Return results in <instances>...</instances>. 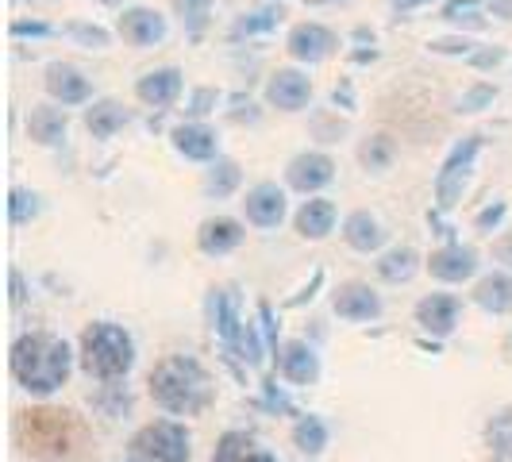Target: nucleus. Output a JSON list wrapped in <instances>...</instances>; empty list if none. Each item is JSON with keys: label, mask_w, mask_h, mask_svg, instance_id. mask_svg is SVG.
I'll return each mask as SVG.
<instances>
[{"label": "nucleus", "mask_w": 512, "mask_h": 462, "mask_svg": "<svg viewBox=\"0 0 512 462\" xmlns=\"http://www.w3.org/2000/svg\"><path fill=\"white\" fill-rule=\"evenodd\" d=\"M66 128H70L66 112H62V108H51V104L31 108V116H27V135H31L39 147H58V143L66 139Z\"/></svg>", "instance_id": "obj_21"}, {"label": "nucleus", "mask_w": 512, "mask_h": 462, "mask_svg": "<svg viewBox=\"0 0 512 462\" xmlns=\"http://www.w3.org/2000/svg\"><path fill=\"white\" fill-rule=\"evenodd\" d=\"M208 320H212V332L224 339L235 359H243L247 366H258L262 362V339H258L255 324H247L239 316V293L231 285H220L208 293Z\"/></svg>", "instance_id": "obj_4"}, {"label": "nucleus", "mask_w": 512, "mask_h": 462, "mask_svg": "<svg viewBox=\"0 0 512 462\" xmlns=\"http://www.w3.org/2000/svg\"><path fill=\"white\" fill-rule=\"evenodd\" d=\"M174 12L181 16V27L185 35H201L208 27V16H212V0H174Z\"/></svg>", "instance_id": "obj_32"}, {"label": "nucleus", "mask_w": 512, "mask_h": 462, "mask_svg": "<svg viewBox=\"0 0 512 462\" xmlns=\"http://www.w3.org/2000/svg\"><path fill=\"white\" fill-rule=\"evenodd\" d=\"M505 212H509V205L505 201H493V205H486L478 216H474V228L478 231H493L501 220H505Z\"/></svg>", "instance_id": "obj_38"}, {"label": "nucleus", "mask_w": 512, "mask_h": 462, "mask_svg": "<svg viewBox=\"0 0 512 462\" xmlns=\"http://www.w3.org/2000/svg\"><path fill=\"white\" fill-rule=\"evenodd\" d=\"M66 35H70V39H77L81 47H93V51H104V47H108V39H112V35H108L104 27H97V24H70V27H66Z\"/></svg>", "instance_id": "obj_36"}, {"label": "nucleus", "mask_w": 512, "mask_h": 462, "mask_svg": "<svg viewBox=\"0 0 512 462\" xmlns=\"http://www.w3.org/2000/svg\"><path fill=\"white\" fill-rule=\"evenodd\" d=\"M170 139H174V151L185 154V158H193V162H212L216 151H220L216 131L205 128V124H178Z\"/></svg>", "instance_id": "obj_20"}, {"label": "nucleus", "mask_w": 512, "mask_h": 462, "mask_svg": "<svg viewBox=\"0 0 512 462\" xmlns=\"http://www.w3.org/2000/svg\"><path fill=\"white\" fill-rule=\"evenodd\" d=\"M474 301L493 312V316H505L512 312V274H489L474 285Z\"/></svg>", "instance_id": "obj_26"}, {"label": "nucleus", "mask_w": 512, "mask_h": 462, "mask_svg": "<svg viewBox=\"0 0 512 462\" xmlns=\"http://www.w3.org/2000/svg\"><path fill=\"white\" fill-rule=\"evenodd\" d=\"M293 224H297V235H305V239H328L335 228V205L328 197H312L297 208Z\"/></svg>", "instance_id": "obj_24"}, {"label": "nucleus", "mask_w": 512, "mask_h": 462, "mask_svg": "<svg viewBox=\"0 0 512 462\" xmlns=\"http://www.w3.org/2000/svg\"><path fill=\"white\" fill-rule=\"evenodd\" d=\"M131 124V112L120 101H93L85 108V128L93 139H112L116 131H124Z\"/></svg>", "instance_id": "obj_23"}, {"label": "nucleus", "mask_w": 512, "mask_h": 462, "mask_svg": "<svg viewBox=\"0 0 512 462\" xmlns=\"http://www.w3.org/2000/svg\"><path fill=\"white\" fill-rule=\"evenodd\" d=\"M189 432L178 420H154L131 436V462H189Z\"/></svg>", "instance_id": "obj_6"}, {"label": "nucleus", "mask_w": 512, "mask_h": 462, "mask_svg": "<svg viewBox=\"0 0 512 462\" xmlns=\"http://www.w3.org/2000/svg\"><path fill=\"white\" fill-rule=\"evenodd\" d=\"M24 301V278H20V270H12V305H20Z\"/></svg>", "instance_id": "obj_45"}, {"label": "nucleus", "mask_w": 512, "mask_h": 462, "mask_svg": "<svg viewBox=\"0 0 512 462\" xmlns=\"http://www.w3.org/2000/svg\"><path fill=\"white\" fill-rule=\"evenodd\" d=\"M81 366L89 378L101 382H120L135 366V339L128 328L112 324V320H97L81 332Z\"/></svg>", "instance_id": "obj_3"}, {"label": "nucleus", "mask_w": 512, "mask_h": 462, "mask_svg": "<svg viewBox=\"0 0 512 462\" xmlns=\"http://www.w3.org/2000/svg\"><path fill=\"white\" fill-rule=\"evenodd\" d=\"M493 459L512 462V432H497V436H493Z\"/></svg>", "instance_id": "obj_43"}, {"label": "nucleus", "mask_w": 512, "mask_h": 462, "mask_svg": "<svg viewBox=\"0 0 512 462\" xmlns=\"http://www.w3.org/2000/svg\"><path fill=\"white\" fill-rule=\"evenodd\" d=\"M181 70L178 66H162V70H151V74L139 77V85H135V97L143 104H151V108H170V104L181 97Z\"/></svg>", "instance_id": "obj_19"}, {"label": "nucleus", "mask_w": 512, "mask_h": 462, "mask_svg": "<svg viewBox=\"0 0 512 462\" xmlns=\"http://www.w3.org/2000/svg\"><path fill=\"white\" fill-rule=\"evenodd\" d=\"M393 154H397V147H393V139H389V135H370V139L359 147V162L366 166V170L382 174V170L393 166Z\"/></svg>", "instance_id": "obj_30"}, {"label": "nucleus", "mask_w": 512, "mask_h": 462, "mask_svg": "<svg viewBox=\"0 0 512 462\" xmlns=\"http://www.w3.org/2000/svg\"><path fill=\"white\" fill-rule=\"evenodd\" d=\"M493 258H497L501 266H509V270H512V235H501V239L493 243Z\"/></svg>", "instance_id": "obj_44"}, {"label": "nucleus", "mask_w": 512, "mask_h": 462, "mask_svg": "<svg viewBox=\"0 0 512 462\" xmlns=\"http://www.w3.org/2000/svg\"><path fill=\"white\" fill-rule=\"evenodd\" d=\"M239 181H243L239 162H231V158H216V162L208 166V174H205V189H208V197L224 201V197H231V193L239 189Z\"/></svg>", "instance_id": "obj_28"}, {"label": "nucleus", "mask_w": 512, "mask_h": 462, "mask_svg": "<svg viewBox=\"0 0 512 462\" xmlns=\"http://www.w3.org/2000/svg\"><path fill=\"white\" fill-rule=\"evenodd\" d=\"M416 324L436 339H447L459 324V297L451 293H428L420 305H416Z\"/></svg>", "instance_id": "obj_16"}, {"label": "nucleus", "mask_w": 512, "mask_h": 462, "mask_svg": "<svg viewBox=\"0 0 512 462\" xmlns=\"http://www.w3.org/2000/svg\"><path fill=\"white\" fill-rule=\"evenodd\" d=\"M282 8L278 4H270V8H258V12H251V16H243L239 24L231 27V35L235 39H243V35H262V31H274V27L282 24Z\"/></svg>", "instance_id": "obj_31"}, {"label": "nucleus", "mask_w": 512, "mask_h": 462, "mask_svg": "<svg viewBox=\"0 0 512 462\" xmlns=\"http://www.w3.org/2000/svg\"><path fill=\"white\" fill-rule=\"evenodd\" d=\"M243 235H247V231H243L239 220H231V216H212V220H205L201 231H197V247H201L208 258H224L243 243Z\"/></svg>", "instance_id": "obj_18"}, {"label": "nucleus", "mask_w": 512, "mask_h": 462, "mask_svg": "<svg viewBox=\"0 0 512 462\" xmlns=\"http://www.w3.org/2000/svg\"><path fill=\"white\" fill-rule=\"evenodd\" d=\"M324 4H339V0H324Z\"/></svg>", "instance_id": "obj_48"}, {"label": "nucleus", "mask_w": 512, "mask_h": 462, "mask_svg": "<svg viewBox=\"0 0 512 462\" xmlns=\"http://www.w3.org/2000/svg\"><path fill=\"white\" fill-rule=\"evenodd\" d=\"M482 8H486V0H447V4H443V20H447V24H459V27L462 24L482 27L486 24V20L478 16Z\"/></svg>", "instance_id": "obj_34"}, {"label": "nucleus", "mask_w": 512, "mask_h": 462, "mask_svg": "<svg viewBox=\"0 0 512 462\" xmlns=\"http://www.w3.org/2000/svg\"><path fill=\"white\" fill-rule=\"evenodd\" d=\"M212 108H216V89H197L193 101H189V112H193V116H205Z\"/></svg>", "instance_id": "obj_41"}, {"label": "nucleus", "mask_w": 512, "mask_h": 462, "mask_svg": "<svg viewBox=\"0 0 512 462\" xmlns=\"http://www.w3.org/2000/svg\"><path fill=\"white\" fill-rule=\"evenodd\" d=\"M470 66H478V70H489V66H501L505 62V47H486V51H474L466 58Z\"/></svg>", "instance_id": "obj_39"}, {"label": "nucleus", "mask_w": 512, "mask_h": 462, "mask_svg": "<svg viewBox=\"0 0 512 462\" xmlns=\"http://www.w3.org/2000/svg\"><path fill=\"white\" fill-rule=\"evenodd\" d=\"M335 47H339V39H335L332 27L324 24H297L289 31V39H285V51L293 54L297 62H308V66H316V62H324V58H332Z\"/></svg>", "instance_id": "obj_10"}, {"label": "nucleus", "mask_w": 512, "mask_h": 462, "mask_svg": "<svg viewBox=\"0 0 512 462\" xmlns=\"http://www.w3.org/2000/svg\"><path fill=\"white\" fill-rule=\"evenodd\" d=\"M151 397L154 405L170 416H197L212 405V378L197 359L170 355L151 370Z\"/></svg>", "instance_id": "obj_2"}, {"label": "nucleus", "mask_w": 512, "mask_h": 462, "mask_svg": "<svg viewBox=\"0 0 512 462\" xmlns=\"http://www.w3.org/2000/svg\"><path fill=\"white\" fill-rule=\"evenodd\" d=\"M243 212H247V220L255 228L262 231L278 228L285 220V189L278 181H258V185L247 189V197H243Z\"/></svg>", "instance_id": "obj_11"}, {"label": "nucleus", "mask_w": 512, "mask_h": 462, "mask_svg": "<svg viewBox=\"0 0 512 462\" xmlns=\"http://www.w3.org/2000/svg\"><path fill=\"white\" fill-rule=\"evenodd\" d=\"M274 359H278V370H282L285 382L312 385L316 378H320V355L308 347L305 339H289V343H282V351H278Z\"/></svg>", "instance_id": "obj_17"}, {"label": "nucleus", "mask_w": 512, "mask_h": 462, "mask_svg": "<svg viewBox=\"0 0 512 462\" xmlns=\"http://www.w3.org/2000/svg\"><path fill=\"white\" fill-rule=\"evenodd\" d=\"M16 428H20V439L27 443V451H35V455H66L77 439L74 416L58 409L24 412Z\"/></svg>", "instance_id": "obj_5"}, {"label": "nucleus", "mask_w": 512, "mask_h": 462, "mask_svg": "<svg viewBox=\"0 0 512 462\" xmlns=\"http://www.w3.org/2000/svg\"><path fill=\"white\" fill-rule=\"evenodd\" d=\"M428 274H432L436 282H447V285L466 282V278L478 274V251H474V247H462V243H447V247L432 251Z\"/></svg>", "instance_id": "obj_13"}, {"label": "nucleus", "mask_w": 512, "mask_h": 462, "mask_svg": "<svg viewBox=\"0 0 512 462\" xmlns=\"http://www.w3.org/2000/svg\"><path fill=\"white\" fill-rule=\"evenodd\" d=\"M482 151V135H466L455 151L447 154V162H443V170L436 174V205L443 212H451V208L462 201V193H466V181L474 174V158Z\"/></svg>", "instance_id": "obj_7"}, {"label": "nucleus", "mask_w": 512, "mask_h": 462, "mask_svg": "<svg viewBox=\"0 0 512 462\" xmlns=\"http://www.w3.org/2000/svg\"><path fill=\"white\" fill-rule=\"evenodd\" d=\"M116 31L131 47H158L166 39V16L154 8H124V16L116 20Z\"/></svg>", "instance_id": "obj_12"}, {"label": "nucleus", "mask_w": 512, "mask_h": 462, "mask_svg": "<svg viewBox=\"0 0 512 462\" xmlns=\"http://www.w3.org/2000/svg\"><path fill=\"white\" fill-rule=\"evenodd\" d=\"M343 239H347L351 251L370 255V251H382L385 228L378 224V216H370V212H351V216L343 220Z\"/></svg>", "instance_id": "obj_22"}, {"label": "nucleus", "mask_w": 512, "mask_h": 462, "mask_svg": "<svg viewBox=\"0 0 512 462\" xmlns=\"http://www.w3.org/2000/svg\"><path fill=\"white\" fill-rule=\"evenodd\" d=\"M397 12H412V8H420V4H428V0H389Z\"/></svg>", "instance_id": "obj_46"}, {"label": "nucleus", "mask_w": 512, "mask_h": 462, "mask_svg": "<svg viewBox=\"0 0 512 462\" xmlns=\"http://www.w3.org/2000/svg\"><path fill=\"white\" fill-rule=\"evenodd\" d=\"M312 101V81L301 70H274L266 81V104L282 112H301Z\"/></svg>", "instance_id": "obj_14"}, {"label": "nucleus", "mask_w": 512, "mask_h": 462, "mask_svg": "<svg viewBox=\"0 0 512 462\" xmlns=\"http://www.w3.org/2000/svg\"><path fill=\"white\" fill-rule=\"evenodd\" d=\"M47 93H51L54 101L62 104V108H70V104H85L93 97V85H89V77L81 74L77 66L70 62H51L47 66Z\"/></svg>", "instance_id": "obj_15"}, {"label": "nucleus", "mask_w": 512, "mask_h": 462, "mask_svg": "<svg viewBox=\"0 0 512 462\" xmlns=\"http://www.w3.org/2000/svg\"><path fill=\"white\" fill-rule=\"evenodd\" d=\"M258 320H262V332H266V343H270V347H274V355H278L282 347H278V328H274V308L266 305V301L258 305Z\"/></svg>", "instance_id": "obj_40"}, {"label": "nucleus", "mask_w": 512, "mask_h": 462, "mask_svg": "<svg viewBox=\"0 0 512 462\" xmlns=\"http://www.w3.org/2000/svg\"><path fill=\"white\" fill-rule=\"evenodd\" d=\"M101 4H108V8H116V4H124V0H101Z\"/></svg>", "instance_id": "obj_47"}, {"label": "nucleus", "mask_w": 512, "mask_h": 462, "mask_svg": "<svg viewBox=\"0 0 512 462\" xmlns=\"http://www.w3.org/2000/svg\"><path fill=\"white\" fill-rule=\"evenodd\" d=\"M39 216V193L31 189H12L8 193V220L20 228V224H31Z\"/></svg>", "instance_id": "obj_33"}, {"label": "nucleus", "mask_w": 512, "mask_h": 462, "mask_svg": "<svg viewBox=\"0 0 512 462\" xmlns=\"http://www.w3.org/2000/svg\"><path fill=\"white\" fill-rule=\"evenodd\" d=\"M416 270H420V255H416L412 247H393V251H385V255L378 258V278L389 285L412 282Z\"/></svg>", "instance_id": "obj_27"}, {"label": "nucleus", "mask_w": 512, "mask_h": 462, "mask_svg": "<svg viewBox=\"0 0 512 462\" xmlns=\"http://www.w3.org/2000/svg\"><path fill=\"white\" fill-rule=\"evenodd\" d=\"M436 54H462V58H470V54L478 51V43H470L466 35H455V39H432L428 43Z\"/></svg>", "instance_id": "obj_37"}, {"label": "nucleus", "mask_w": 512, "mask_h": 462, "mask_svg": "<svg viewBox=\"0 0 512 462\" xmlns=\"http://www.w3.org/2000/svg\"><path fill=\"white\" fill-rule=\"evenodd\" d=\"M12 378L20 382V389L35 393V397H51L54 389L70 382V370H74V355H70V343L47 332H31L20 335L12 343Z\"/></svg>", "instance_id": "obj_1"}, {"label": "nucleus", "mask_w": 512, "mask_h": 462, "mask_svg": "<svg viewBox=\"0 0 512 462\" xmlns=\"http://www.w3.org/2000/svg\"><path fill=\"white\" fill-rule=\"evenodd\" d=\"M293 447L301 455H320L328 447V424L320 416H301L297 428H293Z\"/></svg>", "instance_id": "obj_29"}, {"label": "nucleus", "mask_w": 512, "mask_h": 462, "mask_svg": "<svg viewBox=\"0 0 512 462\" xmlns=\"http://www.w3.org/2000/svg\"><path fill=\"white\" fill-rule=\"evenodd\" d=\"M12 35H16V39H27V35H31V39H43V35H51V27L39 24V20H35V24H27V20H16V24H12Z\"/></svg>", "instance_id": "obj_42"}, {"label": "nucleus", "mask_w": 512, "mask_h": 462, "mask_svg": "<svg viewBox=\"0 0 512 462\" xmlns=\"http://www.w3.org/2000/svg\"><path fill=\"white\" fill-rule=\"evenodd\" d=\"M493 101H497V89H493L489 81H478V85H470V89L462 93L459 104H455V108H459V112H466V116H470V112H482V108H489V104H493Z\"/></svg>", "instance_id": "obj_35"}, {"label": "nucleus", "mask_w": 512, "mask_h": 462, "mask_svg": "<svg viewBox=\"0 0 512 462\" xmlns=\"http://www.w3.org/2000/svg\"><path fill=\"white\" fill-rule=\"evenodd\" d=\"M212 462H278V459L266 447H258L247 432H224V436L216 439Z\"/></svg>", "instance_id": "obj_25"}, {"label": "nucleus", "mask_w": 512, "mask_h": 462, "mask_svg": "<svg viewBox=\"0 0 512 462\" xmlns=\"http://www.w3.org/2000/svg\"><path fill=\"white\" fill-rule=\"evenodd\" d=\"M285 181H289V189H297V193H320L324 185H332L335 181V162L328 158L324 151H305L297 154L289 166H285Z\"/></svg>", "instance_id": "obj_9"}, {"label": "nucleus", "mask_w": 512, "mask_h": 462, "mask_svg": "<svg viewBox=\"0 0 512 462\" xmlns=\"http://www.w3.org/2000/svg\"><path fill=\"white\" fill-rule=\"evenodd\" d=\"M332 312L339 320H351V324H370L382 316L385 305L366 282H343L332 297Z\"/></svg>", "instance_id": "obj_8"}]
</instances>
